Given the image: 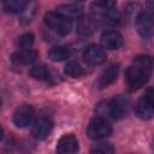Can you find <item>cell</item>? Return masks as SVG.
Masks as SVG:
<instances>
[{"label": "cell", "instance_id": "cell-1", "mask_svg": "<svg viewBox=\"0 0 154 154\" xmlns=\"http://www.w3.org/2000/svg\"><path fill=\"white\" fill-rule=\"evenodd\" d=\"M152 71V59L147 55H138L134 59V64L125 72V82L130 90H136L144 85L149 79Z\"/></svg>", "mask_w": 154, "mask_h": 154}, {"label": "cell", "instance_id": "cell-2", "mask_svg": "<svg viewBox=\"0 0 154 154\" xmlns=\"http://www.w3.org/2000/svg\"><path fill=\"white\" fill-rule=\"evenodd\" d=\"M45 23L46 25L57 32L58 35L65 36L67 35L72 29V20L70 18H66L57 12H48L45 16Z\"/></svg>", "mask_w": 154, "mask_h": 154}, {"label": "cell", "instance_id": "cell-3", "mask_svg": "<svg viewBox=\"0 0 154 154\" xmlns=\"http://www.w3.org/2000/svg\"><path fill=\"white\" fill-rule=\"evenodd\" d=\"M87 134L93 140H102L112 134V126L105 118L96 117L90 120L87 128Z\"/></svg>", "mask_w": 154, "mask_h": 154}, {"label": "cell", "instance_id": "cell-4", "mask_svg": "<svg viewBox=\"0 0 154 154\" xmlns=\"http://www.w3.org/2000/svg\"><path fill=\"white\" fill-rule=\"evenodd\" d=\"M135 25L142 37H152L154 35V14L150 11H141L135 19Z\"/></svg>", "mask_w": 154, "mask_h": 154}, {"label": "cell", "instance_id": "cell-5", "mask_svg": "<svg viewBox=\"0 0 154 154\" xmlns=\"http://www.w3.org/2000/svg\"><path fill=\"white\" fill-rule=\"evenodd\" d=\"M130 106L131 103L128 97L116 96L109 101V116L116 120H120L128 116Z\"/></svg>", "mask_w": 154, "mask_h": 154}, {"label": "cell", "instance_id": "cell-6", "mask_svg": "<svg viewBox=\"0 0 154 154\" xmlns=\"http://www.w3.org/2000/svg\"><path fill=\"white\" fill-rule=\"evenodd\" d=\"M34 114H35L34 108L30 105H22L19 107H17L13 113V117H12L13 124L20 129L26 128L32 123Z\"/></svg>", "mask_w": 154, "mask_h": 154}, {"label": "cell", "instance_id": "cell-7", "mask_svg": "<svg viewBox=\"0 0 154 154\" xmlns=\"http://www.w3.org/2000/svg\"><path fill=\"white\" fill-rule=\"evenodd\" d=\"M83 59L90 65H101L106 61V53L100 46L90 45L84 49Z\"/></svg>", "mask_w": 154, "mask_h": 154}, {"label": "cell", "instance_id": "cell-8", "mask_svg": "<svg viewBox=\"0 0 154 154\" xmlns=\"http://www.w3.org/2000/svg\"><path fill=\"white\" fill-rule=\"evenodd\" d=\"M78 150V141L75 135L65 134L63 135L57 143V152L60 154H71Z\"/></svg>", "mask_w": 154, "mask_h": 154}, {"label": "cell", "instance_id": "cell-9", "mask_svg": "<svg viewBox=\"0 0 154 154\" xmlns=\"http://www.w3.org/2000/svg\"><path fill=\"white\" fill-rule=\"evenodd\" d=\"M135 112L140 119H143V120L152 119L154 117V103L147 96L143 95L137 101L135 106Z\"/></svg>", "mask_w": 154, "mask_h": 154}, {"label": "cell", "instance_id": "cell-10", "mask_svg": "<svg viewBox=\"0 0 154 154\" xmlns=\"http://www.w3.org/2000/svg\"><path fill=\"white\" fill-rule=\"evenodd\" d=\"M53 129V123L51 119L48 118H40L35 122L34 126H32V130H31V134L32 136L36 138V140H45L52 131Z\"/></svg>", "mask_w": 154, "mask_h": 154}, {"label": "cell", "instance_id": "cell-11", "mask_svg": "<svg viewBox=\"0 0 154 154\" xmlns=\"http://www.w3.org/2000/svg\"><path fill=\"white\" fill-rule=\"evenodd\" d=\"M37 58H38L37 51L28 48V49H19L14 52L11 57V60L17 65H29L34 63Z\"/></svg>", "mask_w": 154, "mask_h": 154}, {"label": "cell", "instance_id": "cell-12", "mask_svg": "<svg viewBox=\"0 0 154 154\" xmlns=\"http://www.w3.org/2000/svg\"><path fill=\"white\" fill-rule=\"evenodd\" d=\"M101 46L109 51L118 49L123 46V37L117 31H106L101 36Z\"/></svg>", "mask_w": 154, "mask_h": 154}, {"label": "cell", "instance_id": "cell-13", "mask_svg": "<svg viewBox=\"0 0 154 154\" xmlns=\"http://www.w3.org/2000/svg\"><path fill=\"white\" fill-rule=\"evenodd\" d=\"M118 72H119L118 65H109L107 69H105L103 72L100 75L99 81H97L99 88H105V87H108L109 84H112L117 79Z\"/></svg>", "mask_w": 154, "mask_h": 154}, {"label": "cell", "instance_id": "cell-14", "mask_svg": "<svg viewBox=\"0 0 154 154\" xmlns=\"http://www.w3.org/2000/svg\"><path fill=\"white\" fill-rule=\"evenodd\" d=\"M116 0H95L90 5V11L95 16H105L116 8Z\"/></svg>", "mask_w": 154, "mask_h": 154}, {"label": "cell", "instance_id": "cell-15", "mask_svg": "<svg viewBox=\"0 0 154 154\" xmlns=\"http://www.w3.org/2000/svg\"><path fill=\"white\" fill-rule=\"evenodd\" d=\"M96 24L93 18L88 16H81L77 18V32L81 36H90L94 34Z\"/></svg>", "mask_w": 154, "mask_h": 154}, {"label": "cell", "instance_id": "cell-16", "mask_svg": "<svg viewBox=\"0 0 154 154\" xmlns=\"http://www.w3.org/2000/svg\"><path fill=\"white\" fill-rule=\"evenodd\" d=\"M57 13L66 17V18H79L82 16V7L76 4H64L58 6Z\"/></svg>", "mask_w": 154, "mask_h": 154}, {"label": "cell", "instance_id": "cell-17", "mask_svg": "<svg viewBox=\"0 0 154 154\" xmlns=\"http://www.w3.org/2000/svg\"><path fill=\"white\" fill-rule=\"evenodd\" d=\"M29 4V0H2V6L4 10L7 13L17 14L22 13Z\"/></svg>", "mask_w": 154, "mask_h": 154}, {"label": "cell", "instance_id": "cell-18", "mask_svg": "<svg viewBox=\"0 0 154 154\" xmlns=\"http://www.w3.org/2000/svg\"><path fill=\"white\" fill-rule=\"evenodd\" d=\"M71 55V52L65 46H55L48 52V57L53 61H63Z\"/></svg>", "mask_w": 154, "mask_h": 154}, {"label": "cell", "instance_id": "cell-19", "mask_svg": "<svg viewBox=\"0 0 154 154\" xmlns=\"http://www.w3.org/2000/svg\"><path fill=\"white\" fill-rule=\"evenodd\" d=\"M65 73L72 78H78L81 76H83L84 71L82 69V66L77 63V61H69L66 65H65V69H64Z\"/></svg>", "mask_w": 154, "mask_h": 154}, {"label": "cell", "instance_id": "cell-20", "mask_svg": "<svg viewBox=\"0 0 154 154\" xmlns=\"http://www.w3.org/2000/svg\"><path fill=\"white\" fill-rule=\"evenodd\" d=\"M29 75L32 78L40 79V81H45V79L49 78V71L43 65H36V66L31 67L30 71H29Z\"/></svg>", "mask_w": 154, "mask_h": 154}, {"label": "cell", "instance_id": "cell-21", "mask_svg": "<svg viewBox=\"0 0 154 154\" xmlns=\"http://www.w3.org/2000/svg\"><path fill=\"white\" fill-rule=\"evenodd\" d=\"M34 43V35L30 34V32H26V34H23L18 37L17 40V45L20 49H28V48H31Z\"/></svg>", "mask_w": 154, "mask_h": 154}, {"label": "cell", "instance_id": "cell-22", "mask_svg": "<svg viewBox=\"0 0 154 154\" xmlns=\"http://www.w3.org/2000/svg\"><path fill=\"white\" fill-rule=\"evenodd\" d=\"M90 152L97 153V154H108V153H114V148L109 143H100L95 148H93Z\"/></svg>", "mask_w": 154, "mask_h": 154}, {"label": "cell", "instance_id": "cell-23", "mask_svg": "<svg viewBox=\"0 0 154 154\" xmlns=\"http://www.w3.org/2000/svg\"><path fill=\"white\" fill-rule=\"evenodd\" d=\"M144 96H147L153 103H154V88H152V89H148L147 91H146V94H144Z\"/></svg>", "mask_w": 154, "mask_h": 154}, {"label": "cell", "instance_id": "cell-24", "mask_svg": "<svg viewBox=\"0 0 154 154\" xmlns=\"http://www.w3.org/2000/svg\"><path fill=\"white\" fill-rule=\"evenodd\" d=\"M146 4H147L148 10L154 14V0H146Z\"/></svg>", "mask_w": 154, "mask_h": 154}, {"label": "cell", "instance_id": "cell-25", "mask_svg": "<svg viewBox=\"0 0 154 154\" xmlns=\"http://www.w3.org/2000/svg\"><path fill=\"white\" fill-rule=\"evenodd\" d=\"M75 1H84V0H75Z\"/></svg>", "mask_w": 154, "mask_h": 154}]
</instances>
